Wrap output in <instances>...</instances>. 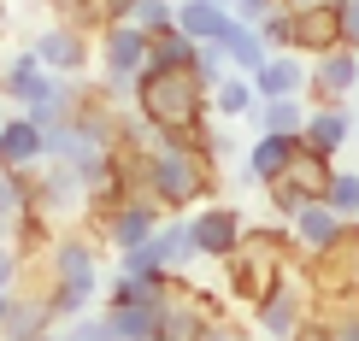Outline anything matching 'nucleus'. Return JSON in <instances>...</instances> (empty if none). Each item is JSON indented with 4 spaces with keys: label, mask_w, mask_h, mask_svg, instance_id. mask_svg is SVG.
<instances>
[{
    "label": "nucleus",
    "mask_w": 359,
    "mask_h": 341,
    "mask_svg": "<svg viewBox=\"0 0 359 341\" xmlns=\"http://www.w3.org/2000/svg\"><path fill=\"white\" fill-rule=\"evenodd\" d=\"M29 277L48 294L53 323H71V318H83V312L100 306V288H107V247H100L83 224H65V230H53V242L41 247V259H29L24 283Z\"/></svg>",
    "instance_id": "obj_1"
},
{
    "label": "nucleus",
    "mask_w": 359,
    "mask_h": 341,
    "mask_svg": "<svg viewBox=\"0 0 359 341\" xmlns=\"http://www.w3.org/2000/svg\"><path fill=\"white\" fill-rule=\"evenodd\" d=\"M130 106L165 141H189V147H201L206 118H212V100H206V83L194 65H147L130 83Z\"/></svg>",
    "instance_id": "obj_2"
},
{
    "label": "nucleus",
    "mask_w": 359,
    "mask_h": 341,
    "mask_svg": "<svg viewBox=\"0 0 359 341\" xmlns=\"http://www.w3.org/2000/svg\"><path fill=\"white\" fill-rule=\"evenodd\" d=\"M136 183H142V195L159 200L165 218H189L194 206L218 200L212 159H206L201 147H189V141H159L154 153H142L136 159Z\"/></svg>",
    "instance_id": "obj_3"
},
{
    "label": "nucleus",
    "mask_w": 359,
    "mask_h": 341,
    "mask_svg": "<svg viewBox=\"0 0 359 341\" xmlns=\"http://www.w3.org/2000/svg\"><path fill=\"white\" fill-rule=\"evenodd\" d=\"M294 259H301V253H294V242H289V230H283V224L248 230V242L224 259V294H230V306L253 312V306L271 294V283L289 271Z\"/></svg>",
    "instance_id": "obj_4"
},
{
    "label": "nucleus",
    "mask_w": 359,
    "mask_h": 341,
    "mask_svg": "<svg viewBox=\"0 0 359 341\" xmlns=\"http://www.w3.org/2000/svg\"><path fill=\"white\" fill-rule=\"evenodd\" d=\"M147 71V36L136 24H107L95 29V88L112 100V106H130V83Z\"/></svg>",
    "instance_id": "obj_5"
},
{
    "label": "nucleus",
    "mask_w": 359,
    "mask_h": 341,
    "mask_svg": "<svg viewBox=\"0 0 359 341\" xmlns=\"http://www.w3.org/2000/svg\"><path fill=\"white\" fill-rule=\"evenodd\" d=\"M159 224H165V212H159L154 195H124V200H112V206H100V212L83 218V230L95 235L107 253H130V247H142Z\"/></svg>",
    "instance_id": "obj_6"
},
{
    "label": "nucleus",
    "mask_w": 359,
    "mask_h": 341,
    "mask_svg": "<svg viewBox=\"0 0 359 341\" xmlns=\"http://www.w3.org/2000/svg\"><path fill=\"white\" fill-rule=\"evenodd\" d=\"M318 312V300H312V283H306V265H289V271L271 283V294H265L259 306H253V330H259L265 341H289L301 323Z\"/></svg>",
    "instance_id": "obj_7"
},
{
    "label": "nucleus",
    "mask_w": 359,
    "mask_h": 341,
    "mask_svg": "<svg viewBox=\"0 0 359 341\" xmlns=\"http://www.w3.org/2000/svg\"><path fill=\"white\" fill-rule=\"evenodd\" d=\"M330 176H336V159H324V153H312V147L301 141L294 147V159H289V171L277 176L265 195H271V212L289 224L294 212H301L306 200H324V188H330Z\"/></svg>",
    "instance_id": "obj_8"
},
{
    "label": "nucleus",
    "mask_w": 359,
    "mask_h": 341,
    "mask_svg": "<svg viewBox=\"0 0 359 341\" xmlns=\"http://www.w3.org/2000/svg\"><path fill=\"white\" fill-rule=\"evenodd\" d=\"M29 53L41 59V71H53V77H88L95 71V36L88 29H77V24H59V18H48L29 36Z\"/></svg>",
    "instance_id": "obj_9"
},
{
    "label": "nucleus",
    "mask_w": 359,
    "mask_h": 341,
    "mask_svg": "<svg viewBox=\"0 0 359 341\" xmlns=\"http://www.w3.org/2000/svg\"><path fill=\"white\" fill-rule=\"evenodd\" d=\"M359 100V48H330L306 59V106H353Z\"/></svg>",
    "instance_id": "obj_10"
},
{
    "label": "nucleus",
    "mask_w": 359,
    "mask_h": 341,
    "mask_svg": "<svg viewBox=\"0 0 359 341\" xmlns=\"http://www.w3.org/2000/svg\"><path fill=\"white\" fill-rule=\"evenodd\" d=\"M189 235H194V253L201 259L224 265L248 242V218H242V206H230V200H206V206L189 212Z\"/></svg>",
    "instance_id": "obj_11"
},
{
    "label": "nucleus",
    "mask_w": 359,
    "mask_h": 341,
    "mask_svg": "<svg viewBox=\"0 0 359 341\" xmlns=\"http://www.w3.org/2000/svg\"><path fill=\"white\" fill-rule=\"evenodd\" d=\"M36 212L48 218L53 230H65V224H83V212H88V183L71 165H59V159H48V165L36 171Z\"/></svg>",
    "instance_id": "obj_12"
},
{
    "label": "nucleus",
    "mask_w": 359,
    "mask_h": 341,
    "mask_svg": "<svg viewBox=\"0 0 359 341\" xmlns=\"http://www.w3.org/2000/svg\"><path fill=\"white\" fill-rule=\"evenodd\" d=\"M341 48V12L336 0H318V6H289V48L283 53H301V59H318Z\"/></svg>",
    "instance_id": "obj_13"
},
{
    "label": "nucleus",
    "mask_w": 359,
    "mask_h": 341,
    "mask_svg": "<svg viewBox=\"0 0 359 341\" xmlns=\"http://www.w3.org/2000/svg\"><path fill=\"white\" fill-rule=\"evenodd\" d=\"M48 88H53V71H41V59L29 53V41L12 48V53H0V100L12 112H29Z\"/></svg>",
    "instance_id": "obj_14"
},
{
    "label": "nucleus",
    "mask_w": 359,
    "mask_h": 341,
    "mask_svg": "<svg viewBox=\"0 0 359 341\" xmlns=\"http://www.w3.org/2000/svg\"><path fill=\"white\" fill-rule=\"evenodd\" d=\"M359 136V118L353 106H306V124H301V141L324 159H341Z\"/></svg>",
    "instance_id": "obj_15"
},
{
    "label": "nucleus",
    "mask_w": 359,
    "mask_h": 341,
    "mask_svg": "<svg viewBox=\"0 0 359 341\" xmlns=\"http://www.w3.org/2000/svg\"><path fill=\"white\" fill-rule=\"evenodd\" d=\"M283 230H289V242H294V253H301V259H318V253H330V247L341 242V230H348V224H341L324 200H306Z\"/></svg>",
    "instance_id": "obj_16"
},
{
    "label": "nucleus",
    "mask_w": 359,
    "mask_h": 341,
    "mask_svg": "<svg viewBox=\"0 0 359 341\" xmlns=\"http://www.w3.org/2000/svg\"><path fill=\"white\" fill-rule=\"evenodd\" d=\"M59 323L48 312V294H41L36 283H24V288H12V306H6V323H0V341H41V335H53Z\"/></svg>",
    "instance_id": "obj_17"
},
{
    "label": "nucleus",
    "mask_w": 359,
    "mask_h": 341,
    "mask_svg": "<svg viewBox=\"0 0 359 341\" xmlns=\"http://www.w3.org/2000/svg\"><path fill=\"white\" fill-rule=\"evenodd\" d=\"M48 165V136L24 112H6L0 124V171H41Z\"/></svg>",
    "instance_id": "obj_18"
},
{
    "label": "nucleus",
    "mask_w": 359,
    "mask_h": 341,
    "mask_svg": "<svg viewBox=\"0 0 359 341\" xmlns=\"http://www.w3.org/2000/svg\"><path fill=\"white\" fill-rule=\"evenodd\" d=\"M294 147H301V136H253L248 153H242V176H248L253 188H271L277 176L289 171Z\"/></svg>",
    "instance_id": "obj_19"
},
{
    "label": "nucleus",
    "mask_w": 359,
    "mask_h": 341,
    "mask_svg": "<svg viewBox=\"0 0 359 341\" xmlns=\"http://www.w3.org/2000/svg\"><path fill=\"white\" fill-rule=\"evenodd\" d=\"M206 100H212V118H224V124H253V112H259V88H253V77H242V71H224V77L206 88Z\"/></svg>",
    "instance_id": "obj_20"
},
{
    "label": "nucleus",
    "mask_w": 359,
    "mask_h": 341,
    "mask_svg": "<svg viewBox=\"0 0 359 341\" xmlns=\"http://www.w3.org/2000/svg\"><path fill=\"white\" fill-rule=\"evenodd\" d=\"M253 88H259V100H306V59L301 53H271L259 65V77H253Z\"/></svg>",
    "instance_id": "obj_21"
},
{
    "label": "nucleus",
    "mask_w": 359,
    "mask_h": 341,
    "mask_svg": "<svg viewBox=\"0 0 359 341\" xmlns=\"http://www.w3.org/2000/svg\"><path fill=\"white\" fill-rule=\"evenodd\" d=\"M83 88H88V77H83V83H77V77H53V88H48V95H41V100H36V106H29L24 118L41 130V136H48V130H59V124H71V118H77V106H83Z\"/></svg>",
    "instance_id": "obj_22"
},
{
    "label": "nucleus",
    "mask_w": 359,
    "mask_h": 341,
    "mask_svg": "<svg viewBox=\"0 0 359 341\" xmlns=\"http://www.w3.org/2000/svg\"><path fill=\"white\" fill-rule=\"evenodd\" d=\"M230 24H236V12L218 6V0H177V29L189 41H224Z\"/></svg>",
    "instance_id": "obj_23"
},
{
    "label": "nucleus",
    "mask_w": 359,
    "mask_h": 341,
    "mask_svg": "<svg viewBox=\"0 0 359 341\" xmlns=\"http://www.w3.org/2000/svg\"><path fill=\"white\" fill-rule=\"evenodd\" d=\"M147 242H154V253H159V265H165L171 277H189L194 265H201V253H194V235H189V218H165V224L147 235Z\"/></svg>",
    "instance_id": "obj_24"
},
{
    "label": "nucleus",
    "mask_w": 359,
    "mask_h": 341,
    "mask_svg": "<svg viewBox=\"0 0 359 341\" xmlns=\"http://www.w3.org/2000/svg\"><path fill=\"white\" fill-rule=\"evenodd\" d=\"M218 48H224V59H230V71H242V77H259V65L271 59V48H265V36H259L253 24H242V18L230 24V36H224Z\"/></svg>",
    "instance_id": "obj_25"
},
{
    "label": "nucleus",
    "mask_w": 359,
    "mask_h": 341,
    "mask_svg": "<svg viewBox=\"0 0 359 341\" xmlns=\"http://www.w3.org/2000/svg\"><path fill=\"white\" fill-rule=\"evenodd\" d=\"M159 306L165 300H154V306H100V318H107V330L118 341H159Z\"/></svg>",
    "instance_id": "obj_26"
},
{
    "label": "nucleus",
    "mask_w": 359,
    "mask_h": 341,
    "mask_svg": "<svg viewBox=\"0 0 359 341\" xmlns=\"http://www.w3.org/2000/svg\"><path fill=\"white\" fill-rule=\"evenodd\" d=\"M301 124H306V100L294 95V100H259V112H253V136H301Z\"/></svg>",
    "instance_id": "obj_27"
},
{
    "label": "nucleus",
    "mask_w": 359,
    "mask_h": 341,
    "mask_svg": "<svg viewBox=\"0 0 359 341\" xmlns=\"http://www.w3.org/2000/svg\"><path fill=\"white\" fill-rule=\"evenodd\" d=\"M324 206H330L341 224H353V218H359V171L353 165H336L330 188H324Z\"/></svg>",
    "instance_id": "obj_28"
},
{
    "label": "nucleus",
    "mask_w": 359,
    "mask_h": 341,
    "mask_svg": "<svg viewBox=\"0 0 359 341\" xmlns=\"http://www.w3.org/2000/svg\"><path fill=\"white\" fill-rule=\"evenodd\" d=\"M147 65H194V41L183 29H159V36H147Z\"/></svg>",
    "instance_id": "obj_29"
},
{
    "label": "nucleus",
    "mask_w": 359,
    "mask_h": 341,
    "mask_svg": "<svg viewBox=\"0 0 359 341\" xmlns=\"http://www.w3.org/2000/svg\"><path fill=\"white\" fill-rule=\"evenodd\" d=\"M130 24H136L142 36H159V29L177 24V0H136V6H130Z\"/></svg>",
    "instance_id": "obj_30"
},
{
    "label": "nucleus",
    "mask_w": 359,
    "mask_h": 341,
    "mask_svg": "<svg viewBox=\"0 0 359 341\" xmlns=\"http://www.w3.org/2000/svg\"><path fill=\"white\" fill-rule=\"evenodd\" d=\"M318 318L330 323L336 341H359V300H341V306H318Z\"/></svg>",
    "instance_id": "obj_31"
},
{
    "label": "nucleus",
    "mask_w": 359,
    "mask_h": 341,
    "mask_svg": "<svg viewBox=\"0 0 359 341\" xmlns=\"http://www.w3.org/2000/svg\"><path fill=\"white\" fill-rule=\"evenodd\" d=\"M59 341H118V335L107 330V318H100V312H83V318L59 323Z\"/></svg>",
    "instance_id": "obj_32"
},
{
    "label": "nucleus",
    "mask_w": 359,
    "mask_h": 341,
    "mask_svg": "<svg viewBox=\"0 0 359 341\" xmlns=\"http://www.w3.org/2000/svg\"><path fill=\"white\" fill-rule=\"evenodd\" d=\"M41 6H48L59 24H77V29L95 36V0H41Z\"/></svg>",
    "instance_id": "obj_33"
},
{
    "label": "nucleus",
    "mask_w": 359,
    "mask_h": 341,
    "mask_svg": "<svg viewBox=\"0 0 359 341\" xmlns=\"http://www.w3.org/2000/svg\"><path fill=\"white\" fill-rule=\"evenodd\" d=\"M194 71H201V83H206V88H212L224 71H230V59H224L218 41H194Z\"/></svg>",
    "instance_id": "obj_34"
},
{
    "label": "nucleus",
    "mask_w": 359,
    "mask_h": 341,
    "mask_svg": "<svg viewBox=\"0 0 359 341\" xmlns=\"http://www.w3.org/2000/svg\"><path fill=\"white\" fill-rule=\"evenodd\" d=\"M24 271H29L24 253L12 242H0V288H24Z\"/></svg>",
    "instance_id": "obj_35"
},
{
    "label": "nucleus",
    "mask_w": 359,
    "mask_h": 341,
    "mask_svg": "<svg viewBox=\"0 0 359 341\" xmlns=\"http://www.w3.org/2000/svg\"><path fill=\"white\" fill-rule=\"evenodd\" d=\"M189 341H242V330H236V323L218 312V318H201V330H194Z\"/></svg>",
    "instance_id": "obj_36"
},
{
    "label": "nucleus",
    "mask_w": 359,
    "mask_h": 341,
    "mask_svg": "<svg viewBox=\"0 0 359 341\" xmlns=\"http://www.w3.org/2000/svg\"><path fill=\"white\" fill-rule=\"evenodd\" d=\"M277 6H283V0H230V12H236L242 24H259V18H271Z\"/></svg>",
    "instance_id": "obj_37"
},
{
    "label": "nucleus",
    "mask_w": 359,
    "mask_h": 341,
    "mask_svg": "<svg viewBox=\"0 0 359 341\" xmlns=\"http://www.w3.org/2000/svg\"><path fill=\"white\" fill-rule=\"evenodd\" d=\"M341 12V48H359V0H336Z\"/></svg>",
    "instance_id": "obj_38"
},
{
    "label": "nucleus",
    "mask_w": 359,
    "mask_h": 341,
    "mask_svg": "<svg viewBox=\"0 0 359 341\" xmlns=\"http://www.w3.org/2000/svg\"><path fill=\"white\" fill-rule=\"evenodd\" d=\"M289 341H336V335H330V323H324L318 312H312V318H306V323H301V330H294Z\"/></svg>",
    "instance_id": "obj_39"
},
{
    "label": "nucleus",
    "mask_w": 359,
    "mask_h": 341,
    "mask_svg": "<svg viewBox=\"0 0 359 341\" xmlns=\"http://www.w3.org/2000/svg\"><path fill=\"white\" fill-rule=\"evenodd\" d=\"M6 24H12V6H6V0H0V36H6Z\"/></svg>",
    "instance_id": "obj_40"
},
{
    "label": "nucleus",
    "mask_w": 359,
    "mask_h": 341,
    "mask_svg": "<svg viewBox=\"0 0 359 341\" xmlns=\"http://www.w3.org/2000/svg\"><path fill=\"white\" fill-rule=\"evenodd\" d=\"M6 306H12V288H0V323H6Z\"/></svg>",
    "instance_id": "obj_41"
},
{
    "label": "nucleus",
    "mask_w": 359,
    "mask_h": 341,
    "mask_svg": "<svg viewBox=\"0 0 359 341\" xmlns=\"http://www.w3.org/2000/svg\"><path fill=\"white\" fill-rule=\"evenodd\" d=\"M283 6H318V0H283Z\"/></svg>",
    "instance_id": "obj_42"
},
{
    "label": "nucleus",
    "mask_w": 359,
    "mask_h": 341,
    "mask_svg": "<svg viewBox=\"0 0 359 341\" xmlns=\"http://www.w3.org/2000/svg\"><path fill=\"white\" fill-rule=\"evenodd\" d=\"M6 112H12V106H6V100H0V124H6Z\"/></svg>",
    "instance_id": "obj_43"
},
{
    "label": "nucleus",
    "mask_w": 359,
    "mask_h": 341,
    "mask_svg": "<svg viewBox=\"0 0 359 341\" xmlns=\"http://www.w3.org/2000/svg\"><path fill=\"white\" fill-rule=\"evenodd\" d=\"M41 341H59V330H53V335H41Z\"/></svg>",
    "instance_id": "obj_44"
}]
</instances>
